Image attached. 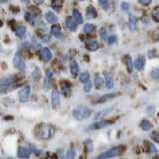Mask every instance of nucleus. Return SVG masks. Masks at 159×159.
Masks as SVG:
<instances>
[{"instance_id":"nucleus-1","label":"nucleus","mask_w":159,"mask_h":159,"mask_svg":"<svg viewBox=\"0 0 159 159\" xmlns=\"http://www.w3.org/2000/svg\"><path fill=\"white\" fill-rule=\"evenodd\" d=\"M55 132H56V127L52 125V124H47V123L39 124L36 130H35L36 137L39 139H43V140H47V139L52 138Z\"/></svg>"},{"instance_id":"nucleus-2","label":"nucleus","mask_w":159,"mask_h":159,"mask_svg":"<svg viewBox=\"0 0 159 159\" xmlns=\"http://www.w3.org/2000/svg\"><path fill=\"white\" fill-rule=\"evenodd\" d=\"M92 111L88 107L84 106H79L73 111V116L77 119V120H83L88 117L91 116Z\"/></svg>"},{"instance_id":"nucleus-3","label":"nucleus","mask_w":159,"mask_h":159,"mask_svg":"<svg viewBox=\"0 0 159 159\" xmlns=\"http://www.w3.org/2000/svg\"><path fill=\"white\" fill-rule=\"evenodd\" d=\"M124 151V147L123 146H116V147H112L111 149H108L107 151L103 152L102 154L98 156V158H111V157H116L118 155Z\"/></svg>"},{"instance_id":"nucleus-4","label":"nucleus","mask_w":159,"mask_h":159,"mask_svg":"<svg viewBox=\"0 0 159 159\" xmlns=\"http://www.w3.org/2000/svg\"><path fill=\"white\" fill-rule=\"evenodd\" d=\"M30 93H31V88L29 86H25L23 87L20 91L18 92V98H19V101L21 102H26L29 98L30 96Z\"/></svg>"},{"instance_id":"nucleus-5","label":"nucleus","mask_w":159,"mask_h":159,"mask_svg":"<svg viewBox=\"0 0 159 159\" xmlns=\"http://www.w3.org/2000/svg\"><path fill=\"white\" fill-rule=\"evenodd\" d=\"M13 64H14V67L18 69L19 71H22V72L25 71V63L19 53L15 54V56L13 58Z\"/></svg>"},{"instance_id":"nucleus-6","label":"nucleus","mask_w":159,"mask_h":159,"mask_svg":"<svg viewBox=\"0 0 159 159\" xmlns=\"http://www.w3.org/2000/svg\"><path fill=\"white\" fill-rule=\"evenodd\" d=\"M119 93H107V94H103V96H101L99 98H98L96 101H94V103H103V102H106L107 101H109V99H111V98H114L116 97L119 96Z\"/></svg>"},{"instance_id":"nucleus-7","label":"nucleus","mask_w":159,"mask_h":159,"mask_svg":"<svg viewBox=\"0 0 159 159\" xmlns=\"http://www.w3.org/2000/svg\"><path fill=\"white\" fill-rule=\"evenodd\" d=\"M111 122L109 121H106V120H101V121H97V122H93V124H91L88 129L89 130H98V129H102L108 126Z\"/></svg>"},{"instance_id":"nucleus-8","label":"nucleus","mask_w":159,"mask_h":159,"mask_svg":"<svg viewBox=\"0 0 159 159\" xmlns=\"http://www.w3.org/2000/svg\"><path fill=\"white\" fill-rule=\"evenodd\" d=\"M77 21L75 20V18L73 16H69L67 19H66V22H65V24H66V27L70 30V31H76L77 29Z\"/></svg>"},{"instance_id":"nucleus-9","label":"nucleus","mask_w":159,"mask_h":159,"mask_svg":"<svg viewBox=\"0 0 159 159\" xmlns=\"http://www.w3.org/2000/svg\"><path fill=\"white\" fill-rule=\"evenodd\" d=\"M40 54H41V58L44 60V61H46V62L51 61V59H52V57H53L52 52L50 51V49H49V48H42V50H41V52H40Z\"/></svg>"},{"instance_id":"nucleus-10","label":"nucleus","mask_w":159,"mask_h":159,"mask_svg":"<svg viewBox=\"0 0 159 159\" xmlns=\"http://www.w3.org/2000/svg\"><path fill=\"white\" fill-rule=\"evenodd\" d=\"M60 104V93L57 89H54L52 92V107H57Z\"/></svg>"},{"instance_id":"nucleus-11","label":"nucleus","mask_w":159,"mask_h":159,"mask_svg":"<svg viewBox=\"0 0 159 159\" xmlns=\"http://www.w3.org/2000/svg\"><path fill=\"white\" fill-rule=\"evenodd\" d=\"M86 15H87V18L88 19H94L98 17V12L96 8L92 5H89V6L87 7V10H86Z\"/></svg>"},{"instance_id":"nucleus-12","label":"nucleus","mask_w":159,"mask_h":159,"mask_svg":"<svg viewBox=\"0 0 159 159\" xmlns=\"http://www.w3.org/2000/svg\"><path fill=\"white\" fill-rule=\"evenodd\" d=\"M144 65H145V59H144L143 56H139L135 61H134V68H135L137 71L143 70Z\"/></svg>"},{"instance_id":"nucleus-13","label":"nucleus","mask_w":159,"mask_h":159,"mask_svg":"<svg viewBox=\"0 0 159 159\" xmlns=\"http://www.w3.org/2000/svg\"><path fill=\"white\" fill-rule=\"evenodd\" d=\"M112 111V107H107V108H104V109H102V111H98L96 114H94V116H93V118L94 119H98V118H102V117H104V116H107V114H109Z\"/></svg>"},{"instance_id":"nucleus-14","label":"nucleus","mask_w":159,"mask_h":159,"mask_svg":"<svg viewBox=\"0 0 159 159\" xmlns=\"http://www.w3.org/2000/svg\"><path fill=\"white\" fill-rule=\"evenodd\" d=\"M136 24H137V19L134 15L130 14L128 17V28L130 31H134L136 29Z\"/></svg>"},{"instance_id":"nucleus-15","label":"nucleus","mask_w":159,"mask_h":159,"mask_svg":"<svg viewBox=\"0 0 159 159\" xmlns=\"http://www.w3.org/2000/svg\"><path fill=\"white\" fill-rule=\"evenodd\" d=\"M70 71H71V74L73 76H77L79 74L80 68H79L78 63L75 61V60H71V62H70Z\"/></svg>"},{"instance_id":"nucleus-16","label":"nucleus","mask_w":159,"mask_h":159,"mask_svg":"<svg viewBox=\"0 0 159 159\" xmlns=\"http://www.w3.org/2000/svg\"><path fill=\"white\" fill-rule=\"evenodd\" d=\"M31 154V151L30 149H28L27 147H19L18 148V156L20 158H28Z\"/></svg>"},{"instance_id":"nucleus-17","label":"nucleus","mask_w":159,"mask_h":159,"mask_svg":"<svg viewBox=\"0 0 159 159\" xmlns=\"http://www.w3.org/2000/svg\"><path fill=\"white\" fill-rule=\"evenodd\" d=\"M94 86H96V89H101L103 86V79L101 75L97 74L94 76Z\"/></svg>"},{"instance_id":"nucleus-18","label":"nucleus","mask_w":159,"mask_h":159,"mask_svg":"<svg viewBox=\"0 0 159 159\" xmlns=\"http://www.w3.org/2000/svg\"><path fill=\"white\" fill-rule=\"evenodd\" d=\"M45 19L48 23H56L58 21V17L53 12H47L45 14Z\"/></svg>"},{"instance_id":"nucleus-19","label":"nucleus","mask_w":159,"mask_h":159,"mask_svg":"<svg viewBox=\"0 0 159 159\" xmlns=\"http://www.w3.org/2000/svg\"><path fill=\"white\" fill-rule=\"evenodd\" d=\"M86 46H87V49L89 50V51H97L98 49V44L97 41H94V40H91V41H88L86 43Z\"/></svg>"},{"instance_id":"nucleus-20","label":"nucleus","mask_w":159,"mask_h":159,"mask_svg":"<svg viewBox=\"0 0 159 159\" xmlns=\"http://www.w3.org/2000/svg\"><path fill=\"white\" fill-rule=\"evenodd\" d=\"M140 127H141V129H143V130H145V131H147V130H150V129L153 127V125H152V123L149 121V120H147V119H142V120L140 121Z\"/></svg>"},{"instance_id":"nucleus-21","label":"nucleus","mask_w":159,"mask_h":159,"mask_svg":"<svg viewBox=\"0 0 159 159\" xmlns=\"http://www.w3.org/2000/svg\"><path fill=\"white\" fill-rule=\"evenodd\" d=\"M15 35H16V36L19 37V38L24 39L25 37H26V35H27L26 28H25V27H22V26L16 28V30H15Z\"/></svg>"},{"instance_id":"nucleus-22","label":"nucleus","mask_w":159,"mask_h":159,"mask_svg":"<svg viewBox=\"0 0 159 159\" xmlns=\"http://www.w3.org/2000/svg\"><path fill=\"white\" fill-rule=\"evenodd\" d=\"M104 81H106V87H107V89L113 88V80H112L111 75L106 73V75H104Z\"/></svg>"},{"instance_id":"nucleus-23","label":"nucleus","mask_w":159,"mask_h":159,"mask_svg":"<svg viewBox=\"0 0 159 159\" xmlns=\"http://www.w3.org/2000/svg\"><path fill=\"white\" fill-rule=\"evenodd\" d=\"M51 32L52 34L54 35L55 37H57V38H60L62 36V32H61V28H60L59 25H53L52 28H51Z\"/></svg>"},{"instance_id":"nucleus-24","label":"nucleus","mask_w":159,"mask_h":159,"mask_svg":"<svg viewBox=\"0 0 159 159\" xmlns=\"http://www.w3.org/2000/svg\"><path fill=\"white\" fill-rule=\"evenodd\" d=\"M62 92L66 97H70L71 94V86L68 83H62Z\"/></svg>"},{"instance_id":"nucleus-25","label":"nucleus","mask_w":159,"mask_h":159,"mask_svg":"<svg viewBox=\"0 0 159 159\" xmlns=\"http://www.w3.org/2000/svg\"><path fill=\"white\" fill-rule=\"evenodd\" d=\"M73 17L75 18V20H76V21L79 24H82L83 23V16H82L81 12H80L78 9H74V11H73Z\"/></svg>"},{"instance_id":"nucleus-26","label":"nucleus","mask_w":159,"mask_h":159,"mask_svg":"<svg viewBox=\"0 0 159 159\" xmlns=\"http://www.w3.org/2000/svg\"><path fill=\"white\" fill-rule=\"evenodd\" d=\"M125 64H126V68H127L128 73H132L133 68H134V63L132 62L131 58L129 57V56L125 58Z\"/></svg>"},{"instance_id":"nucleus-27","label":"nucleus","mask_w":159,"mask_h":159,"mask_svg":"<svg viewBox=\"0 0 159 159\" xmlns=\"http://www.w3.org/2000/svg\"><path fill=\"white\" fill-rule=\"evenodd\" d=\"M52 81V73H47L46 75V78H45V81H44V89H48L50 88V84H51Z\"/></svg>"},{"instance_id":"nucleus-28","label":"nucleus","mask_w":159,"mask_h":159,"mask_svg":"<svg viewBox=\"0 0 159 159\" xmlns=\"http://www.w3.org/2000/svg\"><path fill=\"white\" fill-rule=\"evenodd\" d=\"M94 26L91 23H87L86 25L84 26V32L86 34H93L94 32Z\"/></svg>"},{"instance_id":"nucleus-29","label":"nucleus","mask_w":159,"mask_h":159,"mask_svg":"<svg viewBox=\"0 0 159 159\" xmlns=\"http://www.w3.org/2000/svg\"><path fill=\"white\" fill-rule=\"evenodd\" d=\"M63 6V0H53L52 1V7L55 9V10H58L60 11Z\"/></svg>"},{"instance_id":"nucleus-30","label":"nucleus","mask_w":159,"mask_h":159,"mask_svg":"<svg viewBox=\"0 0 159 159\" xmlns=\"http://www.w3.org/2000/svg\"><path fill=\"white\" fill-rule=\"evenodd\" d=\"M89 77H91V75H89V73H83L80 75L79 77V81L81 83H87L88 81H89Z\"/></svg>"},{"instance_id":"nucleus-31","label":"nucleus","mask_w":159,"mask_h":159,"mask_svg":"<svg viewBox=\"0 0 159 159\" xmlns=\"http://www.w3.org/2000/svg\"><path fill=\"white\" fill-rule=\"evenodd\" d=\"M84 146H86L87 152L93 151V141L91 140V139H87V140L84 141Z\"/></svg>"},{"instance_id":"nucleus-32","label":"nucleus","mask_w":159,"mask_h":159,"mask_svg":"<svg viewBox=\"0 0 159 159\" xmlns=\"http://www.w3.org/2000/svg\"><path fill=\"white\" fill-rule=\"evenodd\" d=\"M147 143V146H148V150H149V152H150L151 154H155V153H157V148H156V146L154 145L153 143H151V142H146Z\"/></svg>"},{"instance_id":"nucleus-33","label":"nucleus","mask_w":159,"mask_h":159,"mask_svg":"<svg viewBox=\"0 0 159 159\" xmlns=\"http://www.w3.org/2000/svg\"><path fill=\"white\" fill-rule=\"evenodd\" d=\"M152 18L155 22H159V7H155L152 12Z\"/></svg>"},{"instance_id":"nucleus-34","label":"nucleus","mask_w":159,"mask_h":159,"mask_svg":"<svg viewBox=\"0 0 159 159\" xmlns=\"http://www.w3.org/2000/svg\"><path fill=\"white\" fill-rule=\"evenodd\" d=\"M99 36H101L102 40H103V41H107L108 38H107V32L106 29H103V28L101 29V31H99Z\"/></svg>"},{"instance_id":"nucleus-35","label":"nucleus","mask_w":159,"mask_h":159,"mask_svg":"<svg viewBox=\"0 0 159 159\" xmlns=\"http://www.w3.org/2000/svg\"><path fill=\"white\" fill-rule=\"evenodd\" d=\"M151 77L154 80H156V81H159V69L155 68V69L152 70V71H151Z\"/></svg>"},{"instance_id":"nucleus-36","label":"nucleus","mask_w":159,"mask_h":159,"mask_svg":"<svg viewBox=\"0 0 159 159\" xmlns=\"http://www.w3.org/2000/svg\"><path fill=\"white\" fill-rule=\"evenodd\" d=\"M98 3H99V5H101V7L102 9H104V10L108 9V6H109L108 0H98Z\"/></svg>"},{"instance_id":"nucleus-37","label":"nucleus","mask_w":159,"mask_h":159,"mask_svg":"<svg viewBox=\"0 0 159 159\" xmlns=\"http://www.w3.org/2000/svg\"><path fill=\"white\" fill-rule=\"evenodd\" d=\"M151 139L155 142L159 143V132L158 131H153L151 133Z\"/></svg>"},{"instance_id":"nucleus-38","label":"nucleus","mask_w":159,"mask_h":159,"mask_svg":"<svg viewBox=\"0 0 159 159\" xmlns=\"http://www.w3.org/2000/svg\"><path fill=\"white\" fill-rule=\"evenodd\" d=\"M92 89V83L91 81H88L87 83H84V92L89 93Z\"/></svg>"},{"instance_id":"nucleus-39","label":"nucleus","mask_w":159,"mask_h":159,"mask_svg":"<svg viewBox=\"0 0 159 159\" xmlns=\"http://www.w3.org/2000/svg\"><path fill=\"white\" fill-rule=\"evenodd\" d=\"M146 111L148 116H153L154 111H155V107H154V106H149L146 109Z\"/></svg>"},{"instance_id":"nucleus-40","label":"nucleus","mask_w":159,"mask_h":159,"mask_svg":"<svg viewBox=\"0 0 159 159\" xmlns=\"http://www.w3.org/2000/svg\"><path fill=\"white\" fill-rule=\"evenodd\" d=\"M75 156H76V152H75V150H74V149H70V150L68 151V153H67V158L71 159V158H74Z\"/></svg>"},{"instance_id":"nucleus-41","label":"nucleus","mask_w":159,"mask_h":159,"mask_svg":"<svg viewBox=\"0 0 159 159\" xmlns=\"http://www.w3.org/2000/svg\"><path fill=\"white\" fill-rule=\"evenodd\" d=\"M25 18H26V20H27L28 22L34 24V17H33V15H32V14L26 13V16H25Z\"/></svg>"},{"instance_id":"nucleus-42","label":"nucleus","mask_w":159,"mask_h":159,"mask_svg":"<svg viewBox=\"0 0 159 159\" xmlns=\"http://www.w3.org/2000/svg\"><path fill=\"white\" fill-rule=\"evenodd\" d=\"M138 2L139 4L143 5V6H147V5H149L152 2V0H138Z\"/></svg>"},{"instance_id":"nucleus-43","label":"nucleus","mask_w":159,"mask_h":159,"mask_svg":"<svg viewBox=\"0 0 159 159\" xmlns=\"http://www.w3.org/2000/svg\"><path fill=\"white\" fill-rule=\"evenodd\" d=\"M116 42V36H111V37L108 38V40H107V44L108 45H112Z\"/></svg>"},{"instance_id":"nucleus-44","label":"nucleus","mask_w":159,"mask_h":159,"mask_svg":"<svg viewBox=\"0 0 159 159\" xmlns=\"http://www.w3.org/2000/svg\"><path fill=\"white\" fill-rule=\"evenodd\" d=\"M121 8H122L123 11H127L128 8H129V5H128L126 2H123V3L121 4Z\"/></svg>"},{"instance_id":"nucleus-45","label":"nucleus","mask_w":159,"mask_h":159,"mask_svg":"<svg viewBox=\"0 0 159 159\" xmlns=\"http://www.w3.org/2000/svg\"><path fill=\"white\" fill-rule=\"evenodd\" d=\"M31 149H32V151H33L35 154H36V155H39V154H41V150H39V149H37L35 146H32Z\"/></svg>"},{"instance_id":"nucleus-46","label":"nucleus","mask_w":159,"mask_h":159,"mask_svg":"<svg viewBox=\"0 0 159 159\" xmlns=\"http://www.w3.org/2000/svg\"><path fill=\"white\" fill-rule=\"evenodd\" d=\"M50 39H51V38H50L49 35H45V36L42 37L43 42H49V41H50Z\"/></svg>"},{"instance_id":"nucleus-47","label":"nucleus","mask_w":159,"mask_h":159,"mask_svg":"<svg viewBox=\"0 0 159 159\" xmlns=\"http://www.w3.org/2000/svg\"><path fill=\"white\" fill-rule=\"evenodd\" d=\"M33 2L35 4H41V3L44 2V0H33Z\"/></svg>"},{"instance_id":"nucleus-48","label":"nucleus","mask_w":159,"mask_h":159,"mask_svg":"<svg viewBox=\"0 0 159 159\" xmlns=\"http://www.w3.org/2000/svg\"><path fill=\"white\" fill-rule=\"evenodd\" d=\"M8 1V0H0V2H1L2 4H4V3H6Z\"/></svg>"},{"instance_id":"nucleus-49","label":"nucleus","mask_w":159,"mask_h":159,"mask_svg":"<svg viewBox=\"0 0 159 159\" xmlns=\"http://www.w3.org/2000/svg\"><path fill=\"white\" fill-rule=\"evenodd\" d=\"M158 31H159V30H158ZM155 38H156L157 40H159V32H157V36H156Z\"/></svg>"},{"instance_id":"nucleus-50","label":"nucleus","mask_w":159,"mask_h":159,"mask_svg":"<svg viewBox=\"0 0 159 159\" xmlns=\"http://www.w3.org/2000/svg\"><path fill=\"white\" fill-rule=\"evenodd\" d=\"M81 1H84V0H81Z\"/></svg>"}]
</instances>
